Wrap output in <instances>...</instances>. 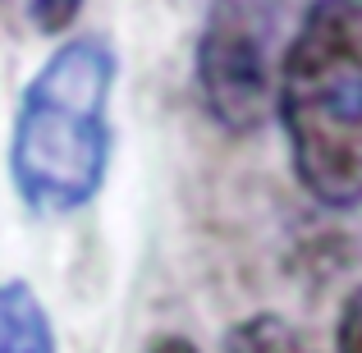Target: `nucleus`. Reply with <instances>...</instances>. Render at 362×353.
Here are the masks:
<instances>
[{"label":"nucleus","instance_id":"obj_6","mask_svg":"<svg viewBox=\"0 0 362 353\" xmlns=\"http://www.w3.org/2000/svg\"><path fill=\"white\" fill-rule=\"evenodd\" d=\"M78 14L83 0H28V18L37 23V33H64Z\"/></svg>","mask_w":362,"mask_h":353},{"label":"nucleus","instance_id":"obj_5","mask_svg":"<svg viewBox=\"0 0 362 353\" xmlns=\"http://www.w3.org/2000/svg\"><path fill=\"white\" fill-rule=\"evenodd\" d=\"M221 353H317V345L293 321L275 317V312H257L225 335Z\"/></svg>","mask_w":362,"mask_h":353},{"label":"nucleus","instance_id":"obj_1","mask_svg":"<svg viewBox=\"0 0 362 353\" xmlns=\"http://www.w3.org/2000/svg\"><path fill=\"white\" fill-rule=\"evenodd\" d=\"M275 115L298 184L321 207H362V0H312L275 74Z\"/></svg>","mask_w":362,"mask_h":353},{"label":"nucleus","instance_id":"obj_8","mask_svg":"<svg viewBox=\"0 0 362 353\" xmlns=\"http://www.w3.org/2000/svg\"><path fill=\"white\" fill-rule=\"evenodd\" d=\"M147 353H197L193 340H184V335H156L147 345Z\"/></svg>","mask_w":362,"mask_h":353},{"label":"nucleus","instance_id":"obj_3","mask_svg":"<svg viewBox=\"0 0 362 353\" xmlns=\"http://www.w3.org/2000/svg\"><path fill=\"white\" fill-rule=\"evenodd\" d=\"M275 14L266 0H211L193 46V83L202 110L243 138L275 110Z\"/></svg>","mask_w":362,"mask_h":353},{"label":"nucleus","instance_id":"obj_4","mask_svg":"<svg viewBox=\"0 0 362 353\" xmlns=\"http://www.w3.org/2000/svg\"><path fill=\"white\" fill-rule=\"evenodd\" d=\"M0 353H55L51 317L23 280H0Z\"/></svg>","mask_w":362,"mask_h":353},{"label":"nucleus","instance_id":"obj_7","mask_svg":"<svg viewBox=\"0 0 362 353\" xmlns=\"http://www.w3.org/2000/svg\"><path fill=\"white\" fill-rule=\"evenodd\" d=\"M335 353H362V280H358V289L344 299V308H339Z\"/></svg>","mask_w":362,"mask_h":353},{"label":"nucleus","instance_id":"obj_2","mask_svg":"<svg viewBox=\"0 0 362 353\" xmlns=\"http://www.w3.org/2000/svg\"><path fill=\"white\" fill-rule=\"evenodd\" d=\"M115 51L101 37H69L28 79L9 129V184L37 216L88 207L110 166Z\"/></svg>","mask_w":362,"mask_h":353}]
</instances>
